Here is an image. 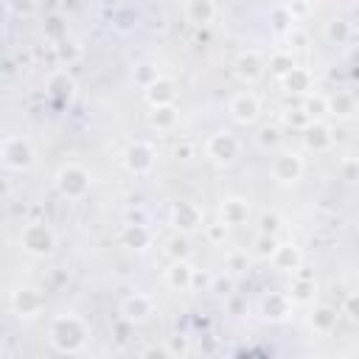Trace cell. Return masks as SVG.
Returning <instances> with one entry per match:
<instances>
[{
    "label": "cell",
    "mask_w": 359,
    "mask_h": 359,
    "mask_svg": "<svg viewBox=\"0 0 359 359\" xmlns=\"http://www.w3.org/2000/svg\"><path fill=\"white\" fill-rule=\"evenodd\" d=\"M84 339H87V325L76 314H62L50 323V342L56 351L76 353V351H81Z\"/></svg>",
    "instance_id": "obj_1"
},
{
    "label": "cell",
    "mask_w": 359,
    "mask_h": 359,
    "mask_svg": "<svg viewBox=\"0 0 359 359\" xmlns=\"http://www.w3.org/2000/svg\"><path fill=\"white\" fill-rule=\"evenodd\" d=\"M56 191H59V196H65V199H84L87 196V191H90V171L84 168V165H79V163H65L59 171H56Z\"/></svg>",
    "instance_id": "obj_2"
},
{
    "label": "cell",
    "mask_w": 359,
    "mask_h": 359,
    "mask_svg": "<svg viewBox=\"0 0 359 359\" xmlns=\"http://www.w3.org/2000/svg\"><path fill=\"white\" fill-rule=\"evenodd\" d=\"M20 247L34 258H45L56 250V233L45 222H28L20 233Z\"/></svg>",
    "instance_id": "obj_3"
},
{
    "label": "cell",
    "mask_w": 359,
    "mask_h": 359,
    "mask_svg": "<svg viewBox=\"0 0 359 359\" xmlns=\"http://www.w3.org/2000/svg\"><path fill=\"white\" fill-rule=\"evenodd\" d=\"M0 157H3V165L8 171H25L34 165V146L25 137H6Z\"/></svg>",
    "instance_id": "obj_4"
},
{
    "label": "cell",
    "mask_w": 359,
    "mask_h": 359,
    "mask_svg": "<svg viewBox=\"0 0 359 359\" xmlns=\"http://www.w3.org/2000/svg\"><path fill=\"white\" fill-rule=\"evenodd\" d=\"M205 151H208V157H210L213 163L230 165V163L238 157L241 143H238V137H236L233 132H213V135L208 137V143H205Z\"/></svg>",
    "instance_id": "obj_5"
},
{
    "label": "cell",
    "mask_w": 359,
    "mask_h": 359,
    "mask_svg": "<svg viewBox=\"0 0 359 359\" xmlns=\"http://www.w3.org/2000/svg\"><path fill=\"white\" fill-rule=\"evenodd\" d=\"M154 160H157V149L146 140H135L123 149V165L129 174H149L154 168Z\"/></svg>",
    "instance_id": "obj_6"
},
{
    "label": "cell",
    "mask_w": 359,
    "mask_h": 359,
    "mask_svg": "<svg viewBox=\"0 0 359 359\" xmlns=\"http://www.w3.org/2000/svg\"><path fill=\"white\" fill-rule=\"evenodd\" d=\"M303 157L294 154V151H283L272 160V177L280 182V185H294L300 177H303Z\"/></svg>",
    "instance_id": "obj_7"
},
{
    "label": "cell",
    "mask_w": 359,
    "mask_h": 359,
    "mask_svg": "<svg viewBox=\"0 0 359 359\" xmlns=\"http://www.w3.org/2000/svg\"><path fill=\"white\" fill-rule=\"evenodd\" d=\"M42 306H45V297L31 286H22L11 294V309L17 317H36L42 311Z\"/></svg>",
    "instance_id": "obj_8"
},
{
    "label": "cell",
    "mask_w": 359,
    "mask_h": 359,
    "mask_svg": "<svg viewBox=\"0 0 359 359\" xmlns=\"http://www.w3.org/2000/svg\"><path fill=\"white\" fill-rule=\"evenodd\" d=\"M151 314H154V300L149 294L135 292V294L123 297V303H121V317H126L129 323H146Z\"/></svg>",
    "instance_id": "obj_9"
},
{
    "label": "cell",
    "mask_w": 359,
    "mask_h": 359,
    "mask_svg": "<svg viewBox=\"0 0 359 359\" xmlns=\"http://www.w3.org/2000/svg\"><path fill=\"white\" fill-rule=\"evenodd\" d=\"M171 224L180 230V233H191L202 224V210L194 205V202H174L171 208Z\"/></svg>",
    "instance_id": "obj_10"
},
{
    "label": "cell",
    "mask_w": 359,
    "mask_h": 359,
    "mask_svg": "<svg viewBox=\"0 0 359 359\" xmlns=\"http://www.w3.org/2000/svg\"><path fill=\"white\" fill-rule=\"evenodd\" d=\"M258 112H261V104H258V98L252 93L233 95V101H230V118L236 123H244L247 126V123H252L258 118Z\"/></svg>",
    "instance_id": "obj_11"
},
{
    "label": "cell",
    "mask_w": 359,
    "mask_h": 359,
    "mask_svg": "<svg viewBox=\"0 0 359 359\" xmlns=\"http://www.w3.org/2000/svg\"><path fill=\"white\" fill-rule=\"evenodd\" d=\"M303 143H306V149H311V151H328L331 149V143H334V132H331V126L328 123H323V121H311L306 129H303Z\"/></svg>",
    "instance_id": "obj_12"
},
{
    "label": "cell",
    "mask_w": 359,
    "mask_h": 359,
    "mask_svg": "<svg viewBox=\"0 0 359 359\" xmlns=\"http://www.w3.org/2000/svg\"><path fill=\"white\" fill-rule=\"evenodd\" d=\"M233 70H236V76H238L241 81H255V79H261V73H264V59H261V53H255V50H244V53L236 56Z\"/></svg>",
    "instance_id": "obj_13"
},
{
    "label": "cell",
    "mask_w": 359,
    "mask_h": 359,
    "mask_svg": "<svg viewBox=\"0 0 359 359\" xmlns=\"http://www.w3.org/2000/svg\"><path fill=\"white\" fill-rule=\"evenodd\" d=\"M269 261L278 272H294V269H300L303 255H300V247H294V244H278Z\"/></svg>",
    "instance_id": "obj_14"
},
{
    "label": "cell",
    "mask_w": 359,
    "mask_h": 359,
    "mask_svg": "<svg viewBox=\"0 0 359 359\" xmlns=\"http://www.w3.org/2000/svg\"><path fill=\"white\" fill-rule=\"evenodd\" d=\"M219 216L224 224H244L250 219V202L241 196H227L219 208Z\"/></svg>",
    "instance_id": "obj_15"
},
{
    "label": "cell",
    "mask_w": 359,
    "mask_h": 359,
    "mask_svg": "<svg viewBox=\"0 0 359 359\" xmlns=\"http://www.w3.org/2000/svg\"><path fill=\"white\" fill-rule=\"evenodd\" d=\"M292 303H294V300H292L289 294H283V292H269V294L264 297V317L272 320V323H280V320L289 317Z\"/></svg>",
    "instance_id": "obj_16"
},
{
    "label": "cell",
    "mask_w": 359,
    "mask_h": 359,
    "mask_svg": "<svg viewBox=\"0 0 359 359\" xmlns=\"http://www.w3.org/2000/svg\"><path fill=\"white\" fill-rule=\"evenodd\" d=\"M185 17L188 22H194L196 28H208L216 17V3L213 0H188L185 6Z\"/></svg>",
    "instance_id": "obj_17"
},
{
    "label": "cell",
    "mask_w": 359,
    "mask_h": 359,
    "mask_svg": "<svg viewBox=\"0 0 359 359\" xmlns=\"http://www.w3.org/2000/svg\"><path fill=\"white\" fill-rule=\"evenodd\" d=\"M177 121H180V109H177V104H157V107H151V112H149V123H151L157 132H168V129H174Z\"/></svg>",
    "instance_id": "obj_18"
},
{
    "label": "cell",
    "mask_w": 359,
    "mask_h": 359,
    "mask_svg": "<svg viewBox=\"0 0 359 359\" xmlns=\"http://www.w3.org/2000/svg\"><path fill=\"white\" fill-rule=\"evenodd\" d=\"M121 241L123 247H132V250H146L151 244V230L143 224V222H126L123 233H121Z\"/></svg>",
    "instance_id": "obj_19"
},
{
    "label": "cell",
    "mask_w": 359,
    "mask_h": 359,
    "mask_svg": "<svg viewBox=\"0 0 359 359\" xmlns=\"http://www.w3.org/2000/svg\"><path fill=\"white\" fill-rule=\"evenodd\" d=\"M165 283L171 289H180V292L191 289V283H194V266L188 261H171V266L165 269Z\"/></svg>",
    "instance_id": "obj_20"
},
{
    "label": "cell",
    "mask_w": 359,
    "mask_h": 359,
    "mask_svg": "<svg viewBox=\"0 0 359 359\" xmlns=\"http://www.w3.org/2000/svg\"><path fill=\"white\" fill-rule=\"evenodd\" d=\"M289 292H292L289 297L294 303H309L314 297V278H311V272H306L303 266L294 269V280H292V289Z\"/></svg>",
    "instance_id": "obj_21"
},
{
    "label": "cell",
    "mask_w": 359,
    "mask_h": 359,
    "mask_svg": "<svg viewBox=\"0 0 359 359\" xmlns=\"http://www.w3.org/2000/svg\"><path fill=\"white\" fill-rule=\"evenodd\" d=\"M283 90L292 93V95H306L311 90V73L306 67H292L286 76H283Z\"/></svg>",
    "instance_id": "obj_22"
},
{
    "label": "cell",
    "mask_w": 359,
    "mask_h": 359,
    "mask_svg": "<svg viewBox=\"0 0 359 359\" xmlns=\"http://www.w3.org/2000/svg\"><path fill=\"white\" fill-rule=\"evenodd\" d=\"M174 98H177V87H174V81H168L163 76L151 87H146V101L151 107H157V104H174Z\"/></svg>",
    "instance_id": "obj_23"
},
{
    "label": "cell",
    "mask_w": 359,
    "mask_h": 359,
    "mask_svg": "<svg viewBox=\"0 0 359 359\" xmlns=\"http://www.w3.org/2000/svg\"><path fill=\"white\" fill-rule=\"evenodd\" d=\"M73 90H76V81H73V76H70L67 70H56V73H50V79H48V93H50L53 98L65 101V98L73 95Z\"/></svg>",
    "instance_id": "obj_24"
},
{
    "label": "cell",
    "mask_w": 359,
    "mask_h": 359,
    "mask_svg": "<svg viewBox=\"0 0 359 359\" xmlns=\"http://www.w3.org/2000/svg\"><path fill=\"white\" fill-rule=\"evenodd\" d=\"M269 25H272L278 34H289L292 25H294V14H292V8L283 6V3H275L272 11H269Z\"/></svg>",
    "instance_id": "obj_25"
},
{
    "label": "cell",
    "mask_w": 359,
    "mask_h": 359,
    "mask_svg": "<svg viewBox=\"0 0 359 359\" xmlns=\"http://www.w3.org/2000/svg\"><path fill=\"white\" fill-rule=\"evenodd\" d=\"M309 323H311V328H314V331L328 334V331L337 325V309H331V306H317V309L311 311Z\"/></svg>",
    "instance_id": "obj_26"
},
{
    "label": "cell",
    "mask_w": 359,
    "mask_h": 359,
    "mask_svg": "<svg viewBox=\"0 0 359 359\" xmlns=\"http://www.w3.org/2000/svg\"><path fill=\"white\" fill-rule=\"evenodd\" d=\"M353 95L351 93H334L331 98H328V115H334V118H348L351 112H353Z\"/></svg>",
    "instance_id": "obj_27"
},
{
    "label": "cell",
    "mask_w": 359,
    "mask_h": 359,
    "mask_svg": "<svg viewBox=\"0 0 359 359\" xmlns=\"http://www.w3.org/2000/svg\"><path fill=\"white\" fill-rule=\"evenodd\" d=\"M325 36L334 42V45H345L351 39V22L348 20H331L325 25Z\"/></svg>",
    "instance_id": "obj_28"
},
{
    "label": "cell",
    "mask_w": 359,
    "mask_h": 359,
    "mask_svg": "<svg viewBox=\"0 0 359 359\" xmlns=\"http://www.w3.org/2000/svg\"><path fill=\"white\" fill-rule=\"evenodd\" d=\"M292 67H294V56H292V53L278 50V53H272V56H269V73H272V76L283 79V76H286Z\"/></svg>",
    "instance_id": "obj_29"
},
{
    "label": "cell",
    "mask_w": 359,
    "mask_h": 359,
    "mask_svg": "<svg viewBox=\"0 0 359 359\" xmlns=\"http://www.w3.org/2000/svg\"><path fill=\"white\" fill-rule=\"evenodd\" d=\"M275 247H278V238H275V236L258 233V236H255V241H252V255H255V258H261V261H269V258H272V252H275Z\"/></svg>",
    "instance_id": "obj_30"
},
{
    "label": "cell",
    "mask_w": 359,
    "mask_h": 359,
    "mask_svg": "<svg viewBox=\"0 0 359 359\" xmlns=\"http://www.w3.org/2000/svg\"><path fill=\"white\" fill-rule=\"evenodd\" d=\"M132 79H135V84H137V87H143V90H146V87H151V84L160 79V73H157V67H154V65L143 62V65H137V67H135Z\"/></svg>",
    "instance_id": "obj_31"
},
{
    "label": "cell",
    "mask_w": 359,
    "mask_h": 359,
    "mask_svg": "<svg viewBox=\"0 0 359 359\" xmlns=\"http://www.w3.org/2000/svg\"><path fill=\"white\" fill-rule=\"evenodd\" d=\"M311 121H314V118H311L303 107H297V109H286V112H283V123H286L289 129H297V132H303Z\"/></svg>",
    "instance_id": "obj_32"
},
{
    "label": "cell",
    "mask_w": 359,
    "mask_h": 359,
    "mask_svg": "<svg viewBox=\"0 0 359 359\" xmlns=\"http://www.w3.org/2000/svg\"><path fill=\"white\" fill-rule=\"evenodd\" d=\"M79 56H81V48H79L76 42L62 39V42L56 45V59H59L62 65H76V62H79Z\"/></svg>",
    "instance_id": "obj_33"
},
{
    "label": "cell",
    "mask_w": 359,
    "mask_h": 359,
    "mask_svg": "<svg viewBox=\"0 0 359 359\" xmlns=\"http://www.w3.org/2000/svg\"><path fill=\"white\" fill-rule=\"evenodd\" d=\"M165 252H168L171 261H188V255H191V244H188L185 236H174V238L168 241Z\"/></svg>",
    "instance_id": "obj_34"
},
{
    "label": "cell",
    "mask_w": 359,
    "mask_h": 359,
    "mask_svg": "<svg viewBox=\"0 0 359 359\" xmlns=\"http://www.w3.org/2000/svg\"><path fill=\"white\" fill-rule=\"evenodd\" d=\"M303 109L317 121L320 115H328V98L325 95H320V93H314V95H306V104H303Z\"/></svg>",
    "instance_id": "obj_35"
},
{
    "label": "cell",
    "mask_w": 359,
    "mask_h": 359,
    "mask_svg": "<svg viewBox=\"0 0 359 359\" xmlns=\"http://www.w3.org/2000/svg\"><path fill=\"white\" fill-rule=\"evenodd\" d=\"M45 36H48V39H56V42L65 39V22H62L59 14H50V17L45 20Z\"/></svg>",
    "instance_id": "obj_36"
},
{
    "label": "cell",
    "mask_w": 359,
    "mask_h": 359,
    "mask_svg": "<svg viewBox=\"0 0 359 359\" xmlns=\"http://www.w3.org/2000/svg\"><path fill=\"white\" fill-rule=\"evenodd\" d=\"M278 143H280V129H278V126H261V132H258V146L272 149V146H278Z\"/></svg>",
    "instance_id": "obj_37"
},
{
    "label": "cell",
    "mask_w": 359,
    "mask_h": 359,
    "mask_svg": "<svg viewBox=\"0 0 359 359\" xmlns=\"http://www.w3.org/2000/svg\"><path fill=\"white\" fill-rule=\"evenodd\" d=\"M280 230V216L278 213H264L258 219V233H266V236H278Z\"/></svg>",
    "instance_id": "obj_38"
},
{
    "label": "cell",
    "mask_w": 359,
    "mask_h": 359,
    "mask_svg": "<svg viewBox=\"0 0 359 359\" xmlns=\"http://www.w3.org/2000/svg\"><path fill=\"white\" fill-rule=\"evenodd\" d=\"M227 227H230V224H224L222 219H219V222H210V224L205 227L208 241H210V244H224V238H227Z\"/></svg>",
    "instance_id": "obj_39"
},
{
    "label": "cell",
    "mask_w": 359,
    "mask_h": 359,
    "mask_svg": "<svg viewBox=\"0 0 359 359\" xmlns=\"http://www.w3.org/2000/svg\"><path fill=\"white\" fill-rule=\"evenodd\" d=\"M224 303H227V311H230V314H236V317L247 314V297H241V294L230 292V294L224 297Z\"/></svg>",
    "instance_id": "obj_40"
},
{
    "label": "cell",
    "mask_w": 359,
    "mask_h": 359,
    "mask_svg": "<svg viewBox=\"0 0 359 359\" xmlns=\"http://www.w3.org/2000/svg\"><path fill=\"white\" fill-rule=\"evenodd\" d=\"M165 348H168V356H185V353L191 351V345H188V337H182V334L171 337Z\"/></svg>",
    "instance_id": "obj_41"
},
{
    "label": "cell",
    "mask_w": 359,
    "mask_h": 359,
    "mask_svg": "<svg viewBox=\"0 0 359 359\" xmlns=\"http://www.w3.org/2000/svg\"><path fill=\"white\" fill-rule=\"evenodd\" d=\"M342 180H348V182H356L359 180V160L356 157H348L342 163Z\"/></svg>",
    "instance_id": "obj_42"
},
{
    "label": "cell",
    "mask_w": 359,
    "mask_h": 359,
    "mask_svg": "<svg viewBox=\"0 0 359 359\" xmlns=\"http://www.w3.org/2000/svg\"><path fill=\"white\" fill-rule=\"evenodd\" d=\"M6 6H8L11 14H20V17H22V14H31L36 3H34V0H6Z\"/></svg>",
    "instance_id": "obj_43"
},
{
    "label": "cell",
    "mask_w": 359,
    "mask_h": 359,
    "mask_svg": "<svg viewBox=\"0 0 359 359\" xmlns=\"http://www.w3.org/2000/svg\"><path fill=\"white\" fill-rule=\"evenodd\" d=\"M342 309H345V314H348L351 320H356V323H359V292H356V294H348Z\"/></svg>",
    "instance_id": "obj_44"
},
{
    "label": "cell",
    "mask_w": 359,
    "mask_h": 359,
    "mask_svg": "<svg viewBox=\"0 0 359 359\" xmlns=\"http://www.w3.org/2000/svg\"><path fill=\"white\" fill-rule=\"evenodd\" d=\"M227 269H233V272L247 269V255H244V252H230V255H227Z\"/></svg>",
    "instance_id": "obj_45"
},
{
    "label": "cell",
    "mask_w": 359,
    "mask_h": 359,
    "mask_svg": "<svg viewBox=\"0 0 359 359\" xmlns=\"http://www.w3.org/2000/svg\"><path fill=\"white\" fill-rule=\"evenodd\" d=\"M210 289L216 292V294H230V289H233V283H230V278H213V283H210Z\"/></svg>",
    "instance_id": "obj_46"
},
{
    "label": "cell",
    "mask_w": 359,
    "mask_h": 359,
    "mask_svg": "<svg viewBox=\"0 0 359 359\" xmlns=\"http://www.w3.org/2000/svg\"><path fill=\"white\" fill-rule=\"evenodd\" d=\"M174 154H177L180 160H191V157H194V146H191V143H177V146H174Z\"/></svg>",
    "instance_id": "obj_47"
},
{
    "label": "cell",
    "mask_w": 359,
    "mask_h": 359,
    "mask_svg": "<svg viewBox=\"0 0 359 359\" xmlns=\"http://www.w3.org/2000/svg\"><path fill=\"white\" fill-rule=\"evenodd\" d=\"M129 325H132V323H129L126 317H121V320L115 323V334H118V342H126V334H129Z\"/></svg>",
    "instance_id": "obj_48"
},
{
    "label": "cell",
    "mask_w": 359,
    "mask_h": 359,
    "mask_svg": "<svg viewBox=\"0 0 359 359\" xmlns=\"http://www.w3.org/2000/svg\"><path fill=\"white\" fill-rule=\"evenodd\" d=\"M208 283H213V278H208V275H199V272L194 269V283H191V289H199V286H208Z\"/></svg>",
    "instance_id": "obj_49"
},
{
    "label": "cell",
    "mask_w": 359,
    "mask_h": 359,
    "mask_svg": "<svg viewBox=\"0 0 359 359\" xmlns=\"http://www.w3.org/2000/svg\"><path fill=\"white\" fill-rule=\"evenodd\" d=\"M143 356H168V348H165V345H163V348L151 345V348H146V351H143Z\"/></svg>",
    "instance_id": "obj_50"
},
{
    "label": "cell",
    "mask_w": 359,
    "mask_h": 359,
    "mask_svg": "<svg viewBox=\"0 0 359 359\" xmlns=\"http://www.w3.org/2000/svg\"><path fill=\"white\" fill-rule=\"evenodd\" d=\"M289 36H292V42H294V45H300V48L306 45V36H303L300 31H294V28H292V31H289Z\"/></svg>",
    "instance_id": "obj_51"
},
{
    "label": "cell",
    "mask_w": 359,
    "mask_h": 359,
    "mask_svg": "<svg viewBox=\"0 0 359 359\" xmlns=\"http://www.w3.org/2000/svg\"><path fill=\"white\" fill-rule=\"evenodd\" d=\"M289 8H292V14H303L306 11V3H292Z\"/></svg>",
    "instance_id": "obj_52"
},
{
    "label": "cell",
    "mask_w": 359,
    "mask_h": 359,
    "mask_svg": "<svg viewBox=\"0 0 359 359\" xmlns=\"http://www.w3.org/2000/svg\"><path fill=\"white\" fill-rule=\"evenodd\" d=\"M356 65H359V50H356Z\"/></svg>",
    "instance_id": "obj_53"
}]
</instances>
